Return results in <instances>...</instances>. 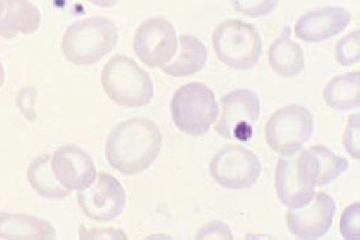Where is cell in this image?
<instances>
[{
    "label": "cell",
    "mask_w": 360,
    "mask_h": 240,
    "mask_svg": "<svg viewBox=\"0 0 360 240\" xmlns=\"http://www.w3.org/2000/svg\"><path fill=\"white\" fill-rule=\"evenodd\" d=\"M162 145L159 127L152 120L133 118L117 124L105 143L109 164L125 175L148 168L158 156Z\"/></svg>",
    "instance_id": "6da1fadb"
},
{
    "label": "cell",
    "mask_w": 360,
    "mask_h": 240,
    "mask_svg": "<svg viewBox=\"0 0 360 240\" xmlns=\"http://www.w3.org/2000/svg\"><path fill=\"white\" fill-rule=\"evenodd\" d=\"M119 33L115 24L103 16H93L72 23L61 43L67 60L76 65L96 63L116 45Z\"/></svg>",
    "instance_id": "7a4b0ae2"
},
{
    "label": "cell",
    "mask_w": 360,
    "mask_h": 240,
    "mask_svg": "<svg viewBox=\"0 0 360 240\" xmlns=\"http://www.w3.org/2000/svg\"><path fill=\"white\" fill-rule=\"evenodd\" d=\"M108 96L119 106L138 108L148 104L154 95L149 75L125 55H116L104 65L101 76Z\"/></svg>",
    "instance_id": "3957f363"
},
{
    "label": "cell",
    "mask_w": 360,
    "mask_h": 240,
    "mask_svg": "<svg viewBox=\"0 0 360 240\" xmlns=\"http://www.w3.org/2000/svg\"><path fill=\"white\" fill-rule=\"evenodd\" d=\"M212 42L218 59L236 70L252 68L262 53V39L257 28L240 20L220 23L213 31Z\"/></svg>",
    "instance_id": "277c9868"
},
{
    "label": "cell",
    "mask_w": 360,
    "mask_h": 240,
    "mask_svg": "<svg viewBox=\"0 0 360 240\" xmlns=\"http://www.w3.org/2000/svg\"><path fill=\"white\" fill-rule=\"evenodd\" d=\"M170 110L176 127L195 137L207 133L219 113L213 91L200 82L179 87L171 100Z\"/></svg>",
    "instance_id": "5b68a950"
},
{
    "label": "cell",
    "mask_w": 360,
    "mask_h": 240,
    "mask_svg": "<svg viewBox=\"0 0 360 240\" xmlns=\"http://www.w3.org/2000/svg\"><path fill=\"white\" fill-rule=\"evenodd\" d=\"M314 120L304 106L290 104L276 111L266 126L269 146L281 154L300 150L311 137Z\"/></svg>",
    "instance_id": "8992f818"
},
{
    "label": "cell",
    "mask_w": 360,
    "mask_h": 240,
    "mask_svg": "<svg viewBox=\"0 0 360 240\" xmlns=\"http://www.w3.org/2000/svg\"><path fill=\"white\" fill-rule=\"evenodd\" d=\"M176 30L165 18L153 17L136 29L133 40L134 51L139 59L150 68L162 67L176 51Z\"/></svg>",
    "instance_id": "52a82bcc"
},
{
    "label": "cell",
    "mask_w": 360,
    "mask_h": 240,
    "mask_svg": "<svg viewBox=\"0 0 360 240\" xmlns=\"http://www.w3.org/2000/svg\"><path fill=\"white\" fill-rule=\"evenodd\" d=\"M222 113L215 127L219 134L227 139L248 141L260 111L257 95L247 89L232 91L221 100Z\"/></svg>",
    "instance_id": "ba28073f"
},
{
    "label": "cell",
    "mask_w": 360,
    "mask_h": 240,
    "mask_svg": "<svg viewBox=\"0 0 360 240\" xmlns=\"http://www.w3.org/2000/svg\"><path fill=\"white\" fill-rule=\"evenodd\" d=\"M260 163L256 156L238 146L221 149L210 164V173L221 186L228 189L250 187L260 173Z\"/></svg>",
    "instance_id": "9c48e42d"
},
{
    "label": "cell",
    "mask_w": 360,
    "mask_h": 240,
    "mask_svg": "<svg viewBox=\"0 0 360 240\" xmlns=\"http://www.w3.org/2000/svg\"><path fill=\"white\" fill-rule=\"evenodd\" d=\"M83 213L96 221H110L123 211L126 194L120 182L112 175L101 173L97 179L77 194Z\"/></svg>",
    "instance_id": "30bf717a"
},
{
    "label": "cell",
    "mask_w": 360,
    "mask_h": 240,
    "mask_svg": "<svg viewBox=\"0 0 360 240\" xmlns=\"http://www.w3.org/2000/svg\"><path fill=\"white\" fill-rule=\"evenodd\" d=\"M335 208V203L330 196L319 193L307 204L288 210V227L300 239H318L331 226Z\"/></svg>",
    "instance_id": "8fae6325"
},
{
    "label": "cell",
    "mask_w": 360,
    "mask_h": 240,
    "mask_svg": "<svg viewBox=\"0 0 360 240\" xmlns=\"http://www.w3.org/2000/svg\"><path fill=\"white\" fill-rule=\"evenodd\" d=\"M51 168L56 180L70 191L82 190L96 177L91 158L85 151L72 144L64 145L55 151Z\"/></svg>",
    "instance_id": "7c38bea8"
},
{
    "label": "cell",
    "mask_w": 360,
    "mask_h": 240,
    "mask_svg": "<svg viewBox=\"0 0 360 240\" xmlns=\"http://www.w3.org/2000/svg\"><path fill=\"white\" fill-rule=\"evenodd\" d=\"M351 20L350 12L340 6H325L310 11L295 23L297 37L306 42H319L340 33Z\"/></svg>",
    "instance_id": "4fadbf2b"
},
{
    "label": "cell",
    "mask_w": 360,
    "mask_h": 240,
    "mask_svg": "<svg viewBox=\"0 0 360 240\" xmlns=\"http://www.w3.org/2000/svg\"><path fill=\"white\" fill-rule=\"evenodd\" d=\"M300 150L282 154L275 173V187L281 201L290 208L301 207L314 196V187L301 177L297 165Z\"/></svg>",
    "instance_id": "5bb4252c"
},
{
    "label": "cell",
    "mask_w": 360,
    "mask_h": 240,
    "mask_svg": "<svg viewBox=\"0 0 360 240\" xmlns=\"http://www.w3.org/2000/svg\"><path fill=\"white\" fill-rule=\"evenodd\" d=\"M299 172L304 181L314 187L324 186L348 168V162L328 148L316 146L300 153L297 160Z\"/></svg>",
    "instance_id": "9a60e30c"
},
{
    "label": "cell",
    "mask_w": 360,
    "mask_h": 240,
    "mask_svg": "<svg viewBox=\"0 0 360 240\" xmlns=\"http://www.w3.org/2000/svg\"><path fill=\"white\" fill-rule=\"evenodd\" d=\"M0 238L51 240L56 238V230L49 222L39 217L0 212Z\"/></svg>",
    "instance_id": "2e32d148"
},
{
    "label": "cell",
    "mask_w": 360,
    "mask_h": 240,
    "mask_svg": "<svg viewBox=\"0 0 360 240\" xmlns=\"http://www.w3.org/2000/svg\"><path fill=\"white\" fill-rule=\"evenodd\" d=\"M40 22L39 11L28 0H5L0 35L10 39L18 33L32 34L39 29Z\"/></svg>",
    "instance_id": "e0dca14e"
},
{
    "label": "cell",
    "mask_w": 360,
    "mask_h": 240,
    "mask_svg": "<svg viewBox=\"0 0 360 240\" xmlns=\"http://www.w3.org/2000/svg\"><path fill=\"white\" fill-rule=\"evenodd\" d=\"M268 61L273 70L283 77H295L302 72L304 67V53L300 45L290 38L289 30L271 44Z\"/></svg>",
    "instance_id": "ac0fdd59"
},
{
    "label": "cell",
    "mask_w": 360,
    "mask_h": 240,
    "mask_svg": "<svg viewBox=\"0 0 360 240\" xmlns=\"http://www.w3.org/2000/svg\"><path fill=\"white\" fill-rule=\"evenodd\" d=\"M207 59L204 44L193 35L179 37L177 55L172 62L162 67V70L173 77H186L200 71Z\"/></svg>",
    "instance_id": "d6986e66"
},
{
    "label": "cell",
    "mask_w": 360,
    "mask_h": 240,
    "mask_svg": "<svg viewBox=\"0 0 360 240\" xmlns=\"http://www.w3.org/2000/svg\"><path fill=\"white\" fill-rule=\"evenodd\" d=\"M359 72H348L333 78L326 86L323 98L330 108L347 111L359 107Z\"/></svg>",
    "instance_id": "ffe728a7"
},
{
    "label": "cell",
    "mask_w": 360,
    "mask_h": 240,
    "mask_svg": "<svg viewBox=\"0 0 360 240\" xmlns=\"http://www.w3.org/2000/svg\"><path fill=\"white\" fill-rule=\"evenodd\" d=\"M27 177L32 189L40 196L49 199L68 196L70 191L56 179L52 168L51 157L42 154L34 158L29 165Z\"/></svg>",
    "instance_id": "44dd1931"
},
{
    "label": "cell",
    "mask_w": 360,
    "mask_h": 240,
    "mask_svg": "<svg viewBox=\"0 0 360 240\" xmlns=\"http://www.w3.org/2000/svg\"><path fill=\"white\" fill-rule=\"evenodd\" d=\"M359 31L357 30L343 37L335 48L336 61L342 66L352 65L359 61Z\"/></svg>",
    "instance_id": "7402d4cb"
},
{
    "label": "cell",
    "mask_w": 360,
    "mask_h": 240,
    "mask_svg": "<svg viewBox=\"0 0 360 240\" xmlns=\"http://www.w3.org/2000/svg\"><path fill=\"white\" fill-rule=\"evenodd\" d=\"M238 12L251 18L262 17L270 13L278 0H230Z\"/></svg>",
    "instance_id": "603a6c76"
},
{
    "label": "cell",
    "mask_w": 360,
    "mask_h": 240,
    "mask_svg": "<svg viewBox=\"0 0 360 240\" xmlns=\"http://www.w3.org/2000/svg\"><path fill=\"white\" fill-rule=\"evenodd\" d=\"M342 236L348 240L359 239V203L348 206L342 213L340 225Z\"/></svg>",
    "instance_id": "cb8c5ba5"
},
{
    "label": "cell",
    "mask_w": 360,
    "mask_h": 240,
    "mask_svg": "<svg viewBox=\"0 0 360 240\" xmlns=\"http://www.w3.org/2000/svg\"><path fill=\"white\" fill-rule=\"evenodd\" d=\"M344 145L354 158H359V115L353 114L348 120L344 133Z\"/></svg>",
    "instance_id": "d4e9b609"
},
{
    "label": "cell",
    "mask_w": 360,
    "mask_h": 240,
    "mask_svg": "<svg viewBox=\"0 0 360 240\" xmlns=\"http://www.w3.org/2000/svg\"><path fill=\"white\" fill-rule=\"evenodd\" d=\"M196 239H232L233 236L229 227L219 220L210 222L200 229Z\"/></svg>",
    "instance_id": "484cf974"
},
{
    "label": "cell",
    "mask_w": 360,
    "mask_h": 240,
    "mask_svg": "<svg viewBox=\"0 0 360 240\" xmlns=\"http://www.w3.org/2000/svg\"><path fill=\"white\" fill-rule=\"evenodd\" d=\"M80 239H127L126 234L120 229L113 228H100L86 230L85 227H81Z\"/></svg>",
    "instance_id": "4316f807"
},
{
    "label": "cell",
    "mask_w": 360,
    "mask_h": 240,
    "mask_svg": "<svg viewBox=\"0 0 360 240\" xmlns=\"http://www.w3.org/2000/svg\"><path fill=\"white\" fill-rule=\"evenodd\" d=\"M34 98V91L26 87L19 92L16 99L19 108L28 120H33L34 118V112L33 110Z\"/></svg>",
    "instance_id": "83f0119b"
},
{
    "label": "cell",
    "mask_w": 360,
    "mask_h": 240,
    "mask_svg": "<svg viewBox=\"0 0 360 240\" xmlns=\"http://www.w3.org/2000/svg\"><path fill=\"white\" fill-rule=\"evenodd\" d=\"M91 4L101 8H111L115 6L119 0H87Z\"/></svg>",
    "instance_id": "f1b7e54d"
},
{
    "label": "cell",
    "mask_w": 360,
    "mask_h": 240,
    "mask_svg": "<svg viewBox=\"0 0 360 240\" xmlns=\"http://www.w3.org/2000/svg\"><path fill=\"white\" fill-rule=\"evenodd\" d=\"M4 78H5L4 70V68L0 62V87L4 84Z\"/></svg>",
    "instance_id": "f546056e"
},
{
    "label": "cell",
    "mask_w": 360,
    "mask_h": 240,
    "mask_svg": "<svg viewBox=\"0 0 360 240\" xmlns=\"http://www.w3.org/2000/svg\"><path fill=\"white\" fill-rule=\"evenodd\" d=\"M5 11V0H0V19L3 16Z\"/></svg>",
    "instance_id": "4dcf8cb0"
}]
</instances>
